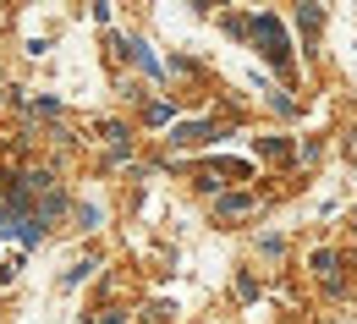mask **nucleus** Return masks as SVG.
<instances>
[{
    "label": "nucleus",
    "mask_w": 357,
    "mask_h": 324,
    "mask_svg": "<svg viewBox=\"0 0 357 324\" xmlns=\"http://www.w3.org/2000/svg\"><path fill=\"white\" fill-rule=\"evenodd\" d=\"M248 39L264 49L269 66H280V72H291V45H286V28H280V17H269V11H259L253 22H248Z\"/></svg>",
    "instance_id": "obj_1"
},
{
    "label": "nucleus",
    "mask_w": 357,
    "mask_h": 324,
    "mask_svg": "<svg viewBox=\"0 0 357 324\" xmlns=\"http://www.w3.org/2000/svg\"><path fill=\"white\" fill-rule=\"evenodd\" d=\"M209 138H220V127H215V121H181L176 132H171L176 148H192V143H209Z\"/></svg>",
    "instance_id": "obj_2"
},
{
    "label": "nucleus",
    "mask_w": 357,
    "mask_h": 324,
    "mask_svg": "<svg viewBox=\"0 0 357 324\" xmlns=\"http://www.w3.org/2000/svg\"><path fill=\"white\" fill-rule=\"evenodd\" d=\"M313 275L324 280V286H330V291H341V259H335V253H324V247H319V253H313Z\"/></svg>",
    "instance_id": "obj_3"
},
{
    "label": "nucleus",
    "mask_w": 357,
    "mask_h": 324,
    "mask_svg": "<svg viewBox=\"0 0 357 324\" xmlns=\"http://www.w3.org/2000/svg\"><path fill=\"white\" fill-rule=\"evenodd\" d=\"M297 22H303V39H319V22H324V11H319V0H303V6H297Z\"/></svg>",
    "instance_id": "obj_4"
},
{
    "label": "nucleus",
    "mask_w": 357,
    "mask_h": 324,
    "mask_svg": "<svg viewBox=\"0 0 357 324\" xmlns=\"http://www.w3.org/2000/svg\"><path fill=\"white\" fill-rule=\"evenodd\" d=\"M143 121H149V127H165V121H171V105H165V99H149V105H143Z\"/></svg>",
    "instance_id": "obj_5"
},
{
    "label": "nucleus",
    "mask_w": 357,
    "mask_h": 324,
    "mask_svg": "<svg viewBox=\"0 0 357 324\" xmlns=\"http://www.w3.org/2000/svg\"><path fill=\"white\" fill-rule=\"evenodd\" d=\"M248 203H253L248 192H225V198H220V203H215V209H220V215H242Z\"/></svg>",
    "instance_id": "obj_6"
},
{
    "label": "nucleus",
    "mask_w": 357,
    "mask_h": 324,
    "mask_svg": "<svg viewBox=\"0 0 357 324\" xmlns=\"http://www.w3.org/2000/svg\"><path fill=\"white\" fill-rule=\"evenodd\" d=\"M28 116H39V121H55V116H61V99H33V105H28Z\"/></svg>",
    "instance_id": "obj_7"
},
{
    "label": "nucleus",
    "mask_w": 357,
    "mask_h": 324,
    "mask_svg": "<svg viewBox=\"0 0 357 324\" xmlns=\"http://www.w3.org/2000/svg\"><path fill=\"white\" fill-rule=\"evenodd\" d=\"M198 6H225V0H198Z\"/></svg>",
    "instance_id": "obj_8"
}]
</instances>
